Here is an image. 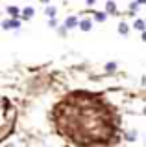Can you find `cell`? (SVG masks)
I'll return each instance as SVG.
<instances>
[{
    "instance_id": "cell-1",
    "label": "cell",
    "mask_w": 146,
    "mask_h": 147,
    "mask_svg": "<svg viewBox=\"0 0 146 147\" xmlns=\"http://www.w3.org/2000/svg\"><path fill=\"white\" fill-rule=\"evenodd\" d=\"M78 22H80V18L78 17H67L65 18V24H63V28H65V30L68 31V30H74V28H78Z\"/></svg>"
},
{
    "instance_id": "cell-2",
    "label": "cell",
    "mask_w": 146,
    "mask_h": 147,
    "mask_svg": "<svg viewBox=\"0 0 146 147\" xmlns=\"http://www.w3.org/2000/svg\"><path fill=\"white\" fill-rule=\"evenodd\" d=\"M33 15H35V9L31 6H26L24 9H20V17L19 18H20V20H30Z\"/></svg>"
},
{
    "instance_id": "cell-3",
    "label": "cell",
    "mask_w": 146,
    "mask_h": 147,
    "mask_svg": "<svg viewBox=\"0 0 146 147\" xmlns=\"http://www.w3.org/2000/svg\"><path fill=\"white\" fill-rule=\"evenodd\" d=\"M78 28H80L81 31H85V33L91 31V30H93V18H83V20H80L78 22Z\"/></svg>"
},
{
    "instance_id": "cell-4",
    "label": "cell",
    "mask_w": 146,
    "mask_h": 147,
    "mask_svg": "<svg viewBox=\"0 0 146 147\" xmlns=\"http://www.w3.org/2000/svg\"><path fill=\"white\" fill-rule=\"evenodd\" d=\"M104 13H106V15H117V13H118L117 4L113 2V0H107V2H106V11H104Z\"/></svg>"
},
{
    "instance_id": "cell-5",
    "label": "cell",
    "mask_w": 146,
    "mask_h": 147,
    "mask_svg": "<svg viewBox=\"0 0 146 147\" xmlns=\"http://www.w3.org/2000/svg\"><path fill=\"white\" fill-rule=\"evenodd\" d=\"M44 15H46L48 18H56L57 7H56V6H46V7H44Z\"/></svg>"
},
{
    "instance_id": "cell-6",
    "label": "cell",
    "mask_w": 146,
    "mask_h": 147,
    "mask_svg": "<svg viewBox=\"0 0 146 147\" xmlns=\"http://www.w3.org/2000/svg\"><path fill=\"white\" fill-rule=\"evenodd\" d=\"M8 13L11 15V18H19V17H20V7H17V6H8Z\"/></svg>"
},
{
    "instance_id": "cell-7",
    "label": "cell",
    "mask_w": 146,
    "mask_h": 147,
    "mask_svg": "<svg viewBox=\"0 0 146 147\" xmlns=\"http://www.w3.org/2000/svg\"><path fill=\"white\" fill-rule=\"evenodd\" d=\"M118 33H120L122 37H126L128 33H130V26H128L126 22H120V24H118Z\"/></svg>"
},
{
    "instance_id": "cell-8",
    "label": "cell",
    "mask_w": 146,
    "mask_h": 147,
    "mask_svg": "<svg viewBox=\"0 0 146 147\" xmlns=\"http://www.w3.org/2000/svg\"><path fill=\"white\" fill-rule=\"evenodd\" d=\"M10 28L15 31L20 30V18H10Z\"/></svg>"
},
{
    "instance_id": "cell-9",
    "label": "cell",
    "mask_w": 146,
    "mask_h": 147,
    "mask_svg": "<svg viewBox=\"0 0 146 147\" xmlns=\"http://www.w3.org/2000/svg\"><path fill=\"white\" fill-rule=\"evenodd\" d=\"M133 28H135V30H139V31H144L146 30V24H144L143 18H137V20L133 22Z\"/></svg>"
},
{
    "instance_id": "cell-10",
    "label": "cell",
    "mask_w": 146,
    "mask_h": 147,
    "mask_svg": "<svg viewBox=\"0 0 146 147\" xmlns=\"http://www.w3.org/2000/svg\"><path fill=\"white\" fill-rule=\"evenodd\" d=\"M117 68H118V63L117 61H109L106 66H104V70H106V72H115Z\"/></svg>"
},
{
    "instance_id": "cell-11",
    "label": "cell",
    "mask_w": 146,
    "mask_h": 147,
    "mask_svg": "<svg viewBox=\"0 0 146 147\" xmlns=\"http://www.w3.org/2000/svg\"><path fill=\"white\" fill-rule=\"evenodd\" d=\"M94 20H96V22H106L107 20V15L104 11H96V13H94Z\"/></svg>"
},
{
    "instance_id": "cell-12",
    "label": "cell",
    "mask_w": 146,
    "mask_h": 147,
    "mask_svg": "<svg viewBox=\"0 0 146 147\" xmlns=\"http://www.w3.org/2000/svg\"><path fill=\"white\" fill-rule=\"evenodd\" d=\"M126 140L128 142H135L137 140V131L133 129V131H130V132H126Z\"/></svg>"
},
{
    "instance_id": "cell-13",
    "label": "cell",
    "mask_w": 146,
    "mask_h": 147,
    "mask_svg": "<svg viewBox=\"0 0 146 147\" xmlns=\"http://www.w3.org/2000/svg\"><path fill=\"white\" fill-rule=\"evenodd\" d=\"M139 7H141V6H139V4L135 2V0H133V2L130 4V6H128V9H130V13H135V11H137V9H139Z\"/></svg>"
},
{
    "instance_id": "cell-14",
    "label": "cell",
    "mask_w": 146,
    "mask_h": 147,
    "mask_svg": "<svg viewBox=\"0 0 146 147\" xmlns=\"http://www.w3.org/2000/svg\"><path fill=\"white\" fill-rule=\"evenodd\" d=\"M56 30H57V33H59V37H67V30H65V28H63V26H57Z\"/></svg>"
},
{
    "instance_id": "cell-15",
    "label": "cell",
    "mask_w": 146,
    "mask_h": 147,
    "mask_svg": "<svg viewBox=\"0 0 146 147\" xmlns=\"http://www.w3.org/2000/svg\"><path fill=\"white\" fill-rule=\"evenodd\" d=\"M0 26H2V30H11V28H10V18L2 20V22H0Z\"/></svg>"
},
{
    "instance_id": "cell-16",
    "label": "cell",
    "mask_w": 146,
    "mask_h": 147,
    "mask_svg": "<svg viewBox=\"0 0 146 147\" xmlns=\"http://www.w3.org/2000/svg\"><path fill=\"white\" fill-rule=\"evenodd\" d=\"M48 26L50 28H57L59 24H57V18H50V20H48Z\"/></svg>"
},
{
    "instance_id": "cell-17",
    "label": "cell",
    "mask_w": 146,
    "mask_h": 147,
    "mask_svg": "<svg viewBox=\"0 0 146 147\" xmlns=\"http://www.w3.org/2000/svg\"><path fill=\"white\" fill-rule=\"evenodd\" d=\"M85 4H87V6H94V4H96V0H85Z\"/></svg>"
},
{
    "instance_id": "cell-18",
    "label": "cell",
    "mask_w": 146,
    "mask_h": 147,
    "mask_svg": "<svg viewBox=\"0 0 146 147\" xmlns=\"http://www.w3.org/2000/svg\"><path fill=\"white\" fill-rule=\"evenodd\" d=\"M137 4H139V6H143V4H146V0H135Z\"/></svg>"
},
{
    "instance_id": "cell-19",
    "label": "cell",
    "mask_w": 146,
    "mask_h": 147,
    "mask_svg": "<svg viewBox=\"0 0 146 147\" xmlns=\"http://www.w3.org/2000/svg\"><path fill=\"white\" fill-rule=\"evenodd\" d=\"M41 2H43V4H48V2H50V0H41Z\"/></svg>"
}]
</instances>
